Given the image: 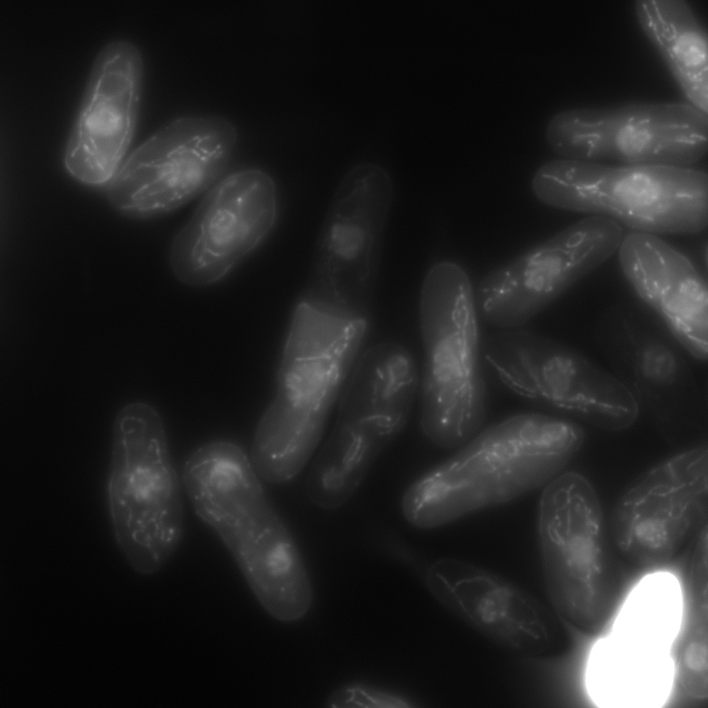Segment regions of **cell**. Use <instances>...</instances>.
<instances>
[{"label": "cell", "mask_w": 708, "mask_h": 708, "mask_svg": "<svg viewBox=\"0 0 708 708\" xmlns=\"http://www.w3.org/2000/svg\"><path fill=\"white\" fill-rule=\"evenodd\" d=\"M326 706L334 708H403L409 707L404 699L362 684H348L338 688L326 700Z\"/></svg>", "instance_id": "obj_23"}, {"label": "cell", "mask_w": 708, "mask_h": 708, "mask_svg": "<svg viewBox=\"0 0 708 708\" xmlns=\"http://www.w3.org/2000/svg\"><path fill=\"white\" fill-rule=\"evenodd\" d=\"M539 406L597 427L619 431L637 420L640 408L613 374L555 340L535 371Z\"/></svg>", "instance_id": "obj_18"}, {"label": "cell", "mask_w": 708, "mask_h": 708, "mask_svg": "<svg viewBox=\"0 0 708 708\" xmlns=\"http://www.w3.org/2000/svg\"><path fill=\"white\" fill-rule=\"evenodd\" d=\"M142 80V56L133 42L114 39L99 50L64 151L75 180L95 187L114 178L136 131Z\"/></svg>", "instance_id": "obj_15"}, {"label": "cell", "mask_w": 708, "mask_h": 708, "mask_svg": "<svg viewBox=\"0 0 708 708\" xmlns=\"http://www.w3.org/2000/svg\"><path fill=\"white\" fill-rule=\"evenodd\" d=\"M419 317L420 428L435 446L456 449L481 430L487 407L474 290L458 263L440 261L427 270Z\"/></svg>", "instance_id": "obj_3"}, {"label": "cell", "mask_w": 708, "mask_h": 708, "mask_svg": "<svg viewBox=\"0 0 708 708\" xmlns=\"http://www.w3.org/2000/svg\"><path fill=\"white\" fill-rule=\"evenodd\" d=\"M597 339L613 374L640 409L664 413L702 401L689 358L693 356L643 302L609 308L599 320Z\"/></svg>", "instance_id": "obj_16"}, {"label": "cell", "mask_w": 708, "mask_h": 708, "mask_svg": "<svg viewBox=\"0 0 708 708\" xmlns=\"http://www.w3.org/2000/svg\"><path fill=\"white\" fill-rule=\"evenodd\" d=\"M634 10L687 102L708 113V37L685 0H637Z\"/></svg>", "instance_id": "obj_20"}, {"label": "cell", "mask_w": 708, "mask_h": 708, "mask_svg": "<svg viewBox=\"0 0 708 708\" xmlns=\"http://www.w3.org/2000/svg\"><path fill=\"white\" fill-rule=\"evenodd\" d=\"M546 140L562 158L690 166L708 149V113L688 102L637 101L559 111Z\"/></svg>", "instance_id": "obj_7"}, {"label": "cell", "mask_w": 708, "mask_h": 708, "mask_svg": "<svg viewBox=\"0 0 708 708\" xmlns=\"http://www.w3.org/2000/svg\"><path fill=\"white\" fill-rule=\"evenodd\" d=\"M622 226L589 216L494 268L474 291L479 319L496 328H521L620 248Z\"/></svg>", "instance_id": "obj_10"}, {"label": "cell", "mask_w": 708, "mask_h": 708, "mask_svg": "<svg viewBox=\"0 0 708 708\" xmlns=\"http://www.w3.org/2000/svg\"><path fill=\"white\" fill-rule=\"evenodd\" d=\"M674 659L673 685L687 700L702 702L708 697L707 599L698 598L693 613Z\"/></svg>", "instance_id": "obj_22"}, {"label": "cell", "mask_w": 708, "mask_h": 708, "mask_svg": "<svg viewBox=\"0 0 708 708\" xmlns=\"http://www.w3.org/2000/svg\"><path fill=\"white\" fill-rule=\"evenodd\" d=\"M584 438L579 425L563 418L536 412L506 418L411 483L400 499L402 515L429 530L514 500L555 478Z\"/></svg>", "instance_id": "obj_2"}, {"label": "cell", "mask_w": 708, "mask_h": 708, "mask_svg": "<svg viewBox=\"0 0 708 708\" xmlns=\"http://www.w3.org/2000/svg\"><path fill=\"white\" fill-rule=\"evenodd\" d=\"M531 189L546 205L606 217L635 232L694 234L708 225L707 174L689 166L555 159L536 169Z\"/></svg>", "instance_id": "obj_5"}, {"label": "cell", "mask_w": 708, "mask_h": 708, "mask_svg": "<svg viewBox=\"0 0 708 708\" xmlns=\"http://www.w3.org/2000/svg\"><path fill=\"white\" fill-rule=\"evenodd\" d=\"M617 251L623 274L641 301L695 359L707 360V280L684 254L654 234L624 236Z\"/></svg>", "instance_id": "obj_17"}, {"label": "cell", "mask_w": 708, "mask_h": 708, "mask_svg": "<svg viewBox=\"0 0 708 708\" xmlns=\"http://www.w3.org/2000/svg\"><path fill=\"white\" fill-rule=\"evenodd\" d=\"M183 492L161 415L145 402L125 404L113 422L106 494L114 539L138 572L159 571L179 547Z\"/></svg>", "instance_id": "obj_4"}, {"label": "cell", "mask_w": 708, "mask_h": 708, "mask_svg": "<svg viewBox=\"0 0 708 708\" xmlns=\"http://www.w3.org/2000/svg\"><path fill=\"white\" fill-rule=\"evenodd\" d=\"M180 476L196 515L224 546L265 611L282 622L304 617L313 599L307 569L249 454L234 442L211 440L186 456Z\"/></svg>", "instance_id": "obj_1"}, {"label": "cell", "mask_w": 708, "mask_h": 708, "mask_svg": "<svg viewBox=\"0 0 708 708\" xmlns=\"http://www.w3.org/2000/svg\"><path fill=\"white\" fill-rule=\"evenodd\" d=\"M427 589L445 610L500 649L538 658L559 652L565 631L552 609L506 578L456 559L434 562Z\"/></svg>", "instance_id": "obj_14"}, {"label": "cell", "mask_w": 708, "mask_h": 708, "mask_svg": "<svg viewBox=\"0 0 708 708\" xmlns=\"http://www.w3.org/2000/svg\"><path fill=\"white\" fill-rule=\"evenodd\" d=\"M393 197L392 179L378 164L359 163L344 174L321 223L305 287L373 299Z\"/></svg>", "instance_id": "obj_11"}, {"label": "cell", "mask_w": 708, "mask_h": 708, "mask_svg": "<svg viewBox=\"0 0 708 708\" xmlns=\"http://www.w3.org/2000/svg\"><path fill=\"white\" fill-rule=\"evenodd\" d=\"M674 660L631 655L604 637L591 650L586 687L597 705L604 707H658L673 687Z\"/></svg>", "instance_id": "obj_21"}, {"label": "cell", "mask_w": 708, "mask_h": 708, "mask_svg": "<svg viewBox=\"0 0 708 708\" xmlns=\"http://www.w3.org/2000/svg\"><path fill=\"white\" fill-rule=\"evenodd\" d=\"M708 450L673 456L637 478L617 501L611 532L632 566L658 570L680 552L707 516Z\"/></svg>", "instance_id": "obj_13"}, {"label": "cell", "mask_w": 708, "mask_h": 708, "mask_svg": "<svg viewBox=\"0 0 708 708\" xmlns=\"http://www.w3.org/2000/svg\"><path fill=\"white\" fill-rule=\"evenodd\" d=\"M233 124L218 116L170 122L141 143L109 183L118 213L147 219L169 214L201 195L224 172L236 142Z\"/></svg>", "instance_id": "obj_8"}, {"label": "cell", "mask_w": 708, "mask_h": 708, "mask_svg": "<svg viewBox=\"0 0 708 708\" xmlns=\"http://www.w3.org/2000/svg\"><path fill=\"white\" fill-rule=\"evenodd\" d=\"M537 531L552 609L581 633L600 634L628 594V581L608 556L601 504L585 476L568 472L546 484L539 500Z\"/></svg>", "instance_id": "obj_6"}, {"label": "cell", "mask_w": 708, "mask_h": 708, "mask_svg": "<svg viewBox=\"0 0 708 708\" xmlns=\"http://www.w3.org/2000/svg\"><path fill=\"white\" fill-rule=\"evenodd\" d=\"M277 192L266 172L248 169L219 180L174 238L169 263L194 287L225 278L268 236L277 221Z\"/></svg>", "instance_id": "obj_12"}, {"label": "cell", "mask_w": 708, "mask_h": 708, "mask_svg": "<svg viewBox=\"0 0 708 708\" xmlns=\"http://www.w3.org/2000/svg\"><path fill=\"white\" fill-rule=\"evenodd\" d=\"M416 395L411 383L391 368L369 364L354 369L333 428L307 475L306 496L315 507L333 511L352 498L404 429Z\"/></svg>", "instance_id": "obj_9"}, {"label": "cell", "mask_w": 708, "mask_h": 708, "mask_svg": "<svg viewBox=\"0 0 708 708\" xmlns=\"http://www.w3.org/2000/svg\"><path fill=\"white\" fill-rule=\"evenodd\" d=\"M357 354L348 341L331 331L289 326L275 396L297 410L330 413Z\"/></svg>", "instance_id": "obj_19"}]
</instances>
